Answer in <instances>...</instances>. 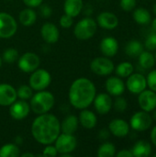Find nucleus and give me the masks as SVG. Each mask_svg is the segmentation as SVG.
I'll use <instances>...</instances> for the list:
<instances>
[{
    "label": "nucleus",
    "instance_id": "1",
    "mask_svg": "<svg viewBox=\"0 0 156 157\" xmlns=\"http://www.w3.org/2000/svg\"><path fill=\"white\" fill-rule=\"evenodd\" d=\"M61 133V123L58 118L50 113L38 115L31 125V134L40 144H53Z\"/></svg>",
    "mask_w": 156,
    "mask_h": 157
},
{
    "label": "nucleus",
    "instance_id": "2",
    "mask_svg": "<svg viewBox=\"0 0 156 157\" xmlns=\"http://www.w3.org/2000/svg\"><path fill=\"white\" fill-rule=\"evenodd\" d=\"M97 95L95 84L88 78L81 77L74 80L69 89L68 98L70 104L77 109H87L94 101Z\"/></svg>",
    "mask_w": 156,
    "mask_h": 157
},
{
    "label": "nucleus",
    "instance_id": "3",
    "mask_svg": "<svg viewBox=\"0 0 156 157\" xmlns=\"http://www.w3.org/2000/svg\"><path fill=\"white\" fill-rule=\"evenodd\" d=\"M54 96L45 90L38 91L30 98V109L37 115L48 113L54 106Z\"/></svg>",
    "mask_w": 156,
    "mask_h": 157
},
{
    "label": "nucleus",
    "instance_id": "4",
    "mask_svg": "<svg viewBox=\"0 0 156 157\" xmlns=\"http://www.w3.org/2000/svg\"><path fill=\"white\" fill-rule=\"evenodd\" d=\"M97 23L93 18L87 17L79 20L74 29V34L76 39L80 40H86L91 39L97 32Z\"/></svg>",
    "mask_w": 156,
    "mask_h": 157
},
{
    "label": "nucleus",
    "instance_id": "5",
    "mask_svg": "<svg viewBox=\"0 0 156 157\" xmlns=\"http://www.w3.org/2000/svg\"><path fill=\"white\" fill-rule=\"evenodd\" d=\"M51 82V74L45 69H36L29 76V84L32 90L41 91L45 90Z\"/></svg>",
    "mask_w": 156,
    "mask_h": 157
},
{
    "label": "nucleus",
    "instance_id": "6",
    "mask_svg": "<svg viewBox=\"0 0 156 157\" xmlns=\"http://www.w3.org/2000/svg\"><path fill=\"white\" fill-rule=\"evenodd\" d=\"M17 30L16 19L8 13L0 12V39H9Z\"/></svg>",
    "mask_w": 156,
    "mask_h": 157
},
{
    "label": "nucleus",
    "instance_id": "7",
    "mask_svg": "<svg viewBox=\"0 0 156 157\" xmlns=\"http://www.w3.org/2000/svg\"><path fill=\"white\" fill-rule=\"evenodd\" d=\"M54 146L56 147L58 154L64 155L71 154L75 150L77 141L74 134H67L63 132L58 135V137L54 141Z\"/></svg>",
    "mask_w": 156,
    "mask_h": 157
},
{
    "label": "nucleus",
    "instance_id": "8",
    "mask_svg": "<svg viewBox=\"0 0 156 157\" xmlns=\"http://www.w3.org/2000/svg\"><path fill=\"white\" fill-rule=\"evenodd\" d=\"M153 124V118L144 110L135 112L130 121V126L136 132H145L151 128Z\"/></svg>",
    "mask_w": 156,
    "mask_h": 157
},
{
    "label": "nucleus",
    "instance_id": "9",
    "mask_svg": "<svg viewBox=\"0 0 156 157\" xmlns=\"http://www.w3.org/2000/svg\"><path fill=\"white\" fill-rule=\"evenodd\" d=\"M91 71L100 76L109 75L113 73L115 66L108 57H97L90 63Z\"/></svg>",
    "mask_w": 156,
    "mask_h": 157
},
{
    "label": "nucleus",
    "instance_id": "10",
    "mask_svg": "<svg viewBox=\"0 0 156 157\" xmlns=\"http://www.w3.org/2000/svg\"><path fill=\"white\" fill-rule=\"evenodd\" d=\"M40 57L36 53L30 52H25L17 60L18 68L22 72L28 73V74L32 73L33 71L38 69L40 66Z\"/></svg>",
    "mask_w": 156,
    "mask_h": 157
},
{
    "label": "nucleus",
    "instance_id": "11",
    "mask_svg": "<svg viewBox=\"0 0 156 157\" xmlns=\"http://www.w3.org/2000/svg\"><path fill=\"white\" fill-rule=\"evenodd\" d=\"M127 82H126V87L127 89L135 95H139L141 92L146 89L147 87V81L146 77L140 73L136 74H131L127 77Z\"/></svg>",
    "mask_w": 156,
    "mask_h": 157
},
{
    "label": "nucleus",
    "instance_id": "12",
    "mask_svg": "<svg viewBox=\"0 0 156 157\" xmlns=\"http://www.w3.org/2000/svg\"><path fill=\"white\" fill-rule=\"evenodd\" d=\"M30 111V106L27 100H16L9 106V114L16 121L25 119Z\"/></svg>",
    "mask_w": 156,
    "mask_h": 157
},
{
    "label": "nucleus",
    "instance_id": "13",
    "mask_svg": "<svg viewBox=\"0 0 156 157\" xmlns=\"http://www.w3.org/2000/svg\"><path fill=\"white\" fill-rule=\"evenodd\" d=\"M138 104L142 110L152 112L156 108V92L151 89L143 90L139 94Z\"/></svg>",
    "mask_w": 156,
    "mask_h": 157
},
{
    "label": "nucleus",
    "instance_id": "14",
    "mask_svg": "<svg viewBox=\"0 0 156 157\" xmlns=\"http://www.w3.org/2000/svg\"><path fill=\"white\" fill-rule=\"evenodd\" d=\"M93 103L95 109L100 115L108 114L113 107L112 98L108 93H100L98 95H96Z\"/></svg>",
    "mask_w": 156,
    "mask_h": 157
},
{
    "label": "nucleus",
    "instance_id": "15",
    "mask_svg": "<svg viewBox=\"0 0 156 157\" xmlns=\"http://www.w3.org/2000/svg\"><path fill=\"white\" fill-rule=\"evenodd\" d=\"M40 35L45 42L49 44H53L59 40L60 31L56 25L51 22H46L42 25L40 29Z\"/></svg>",
    "mask_w": 156,
    "mask_h": 157
},
{
    "label": "nucleus",
    "instance_id": "16",
    "mask_svg": "<svg viewBox=\"0 0 156 157\" xmlns=\"http://www.w3.org/2000/svg\"><path fill=\"white\" fill-rule=\"evenodd\" d=\"M130 124L122 119H114L108 124V131L118 138H124L130 132Z\"/></svg>",
    "mask_w": 156,
    "mask_h": 157
},
{
    "label": "nucleus",
    "instance_id": "17",
    "mask_svg": "<svg viewBox=\"0 0 156 157\" xmlns=\"http://www.w3.org/2000/svg\"><path fill=\"white\" fill-rule=\"evenodd\" d=\"M17 98V90L9 84H0V106L7 107Z\"/></svg>",
    "mask_w": 156,
    "mask_h": 157
},
{
    "label": "nucleus",
    "instance_id": "18",
    "mask_svg": "<svg viewBox=\"0 0 156 157\" xmlns=\"http://www.w3.org/2000/svg\"><path fill=\"white\" fill-rule=\"evenodd\" d=\"M106 90L108 94L114 97L121 96L126 88L125 83L120 76H110L106 81Z\"/></svg>",
    "mask_w": 156,
    "mask_h": 157
},
{
    "label": "nucleus",
    "instance_id": "19",
    "mask_svg": "<svg viewBox=\"0 0 156 157\" xmlns=\"http://www.w3.org/2000/svg\"><path fill=\"white\" fill-rule=\"evenodd\" d=\"M97 23L102 29L111 30L119 26V18L114 13L104 11L97 16Z\"/></svg>",
    "mask_w": 156,
    "mask_h": 157
},
{
    "label": "nucleus",
    "instance_id": "20",
    "mask_svg": "<svg viewBox=\"0 0 156 157\" xmlns=\"http://www.w3.org/2000/svg\"><path fill=\"white\" fill-rule=\"evenodd\" d=\"M100 51L106 57H113L119 51V42L114 37H106L100 42Z\"/></svg>",
    "mask_w": 156,
    "mask_h": 157
},
{
    "label": "nucleus",
    "instance_id": "21",
    "mask_svg": "<svg viewBox=\"0 0 156 157\" xmlns=\"http://www.w3.org/2000/svg\"><path fill=\"white\" fill-rule=\"evenodd\" d=\"M78 121H79V124L83 128L87 130H91L95 128L97 123V118L96 114L93 111L88 110L86 109H82V111L79 114Z\"/></svg>",
    "mask_w": 156,
    "mask_h": 157
},
{
    "label": "nucleus",
    "instance_id": "22",
    "mask_svg": "<svg viewBox=\"0 0 156 157\" xmlns=\"http://www.w3.org/2000/svg\"><path fill=\"white\" fill-rule=\"evenodd\" d=\"M79 126L78 118L74 115H69L63 119L61 123V132L67 134H74Z\"/></svg>",
    "mask_w": 156,
    "mask_h": 157
},
{
    "label": "nucleus",
    "instance_id": "23",
    "mask_svg": "<svg viewBox=\"0 0 156 157\" xmlns=\"http://www.w3.org/2000/svg\"><path fill=\"white\" fill-rule=\"evenodd\" d=\"M131 151L134 157H148L152 154V146L147 141L141 140L135 143Z\"/></svg>",
    "mask_w": 156,
    "mask_h": 157
},
{
    "label": "nucleus",
    "instance_id": "24",
    "mask_svg": "<svg viewBox=\"0 0 156 157\" xmlns=\"http://www.w3.org/2000/svg\"><path fill=\"white\" fill-rule=\"evenodd\" d=\"M83 0H65L63 4L64 14L73 17H77L83 10Z\"/></svg>",
    "mask_w": 156,
    "mask_h": 157
},
{
    "label": "nucleus",
    "instance_id": "25",
    "mask_svg": "<svg viewBox=\"0 0 156 157\" xmlns=\"http://www.w3.org/2000/svg\"><path fill=\"white\" fill-rule=\"evenodd\" d=\"M132 17L134 21L140 25H148L152 21V16L150 11L144 7L134 8Z\"/></svg>",
    "mask_w": 156,
    "mask_h": 157
},
{
    "label": "nucleus",
    "instance_id": "26",
    "mask_svg": "<svg viewBox=\"0 0 156 157\" xmlns=\"http://www.w3.org/2000/svg\"><path fill=\"white\" fill-rule=\"evenodd\" d=\"M18 18H19L20 23L23 26L30 27L36 22L37 14L31 7H28V8H25L20 11V13L18 15Z\"/></svg>",
    "mask_w": 156,
    "mask_h": 157
},
{
    "label": "nucleus",
    "instance_id": "27",
    "mask_svg": "<svg viewBox=\"0 0 156 157\" xmlns=\"http://www.w3.org/2000/svg\"><path fill=\"white\" fill-rule=\"evenodd\" d=\"M143 51H144L143 44L137 40H130L125 46V52L130 57H133V58L138 57Z\"/></svg>",
    "mask_w": 156,
    "mask_h": 157
},
{
    "label": "nucleus",
    "instance_id": "28",
    "mask_svg": "<svg viewBox=\"0 0 156 157\" xmlns=\"http://www.w3.org/2000/svg\"><path fill=\"white\" fill-rule=\"evenodd\" d=\"M139 65L143 70L151 69L155 64V59L154 55L150 51H143L139 56Z\"/></svg>",
    "mask_w": 156,
    "mask_h": 157
},
{
    "label": "nucleus",
    "instance_id": "29",
    "mask_svg": "<svg viewBox=\"0 0 156 157\" xmlns=\"http://www.w3.org/2000/svg\"><path fill=\"white\" fill-rule=\"evenodd\" d=\"M20 150L17 144H7L0 148V157H18Z\"/></svg>",
    "mask_w": 156,
    "mask_h": 157
},
{
    "label": "nucleus",
    "instance_id": "30",
    "mask_svg": "<svg viewBox=\"0 0 156 157\" xmlns=\"http://www.w3.org/2000/svg\"><path fill=\"white\" fill-rule=\"evenodd\" d=\"M114 70L118 76H120V78H126L133 73L134 67L131 63L123 62V63H120V64H118Z\"/></svg>",
    "mask_w": 156,
    "mask_h": 157
},
{
    "label": "nucleus",
    "instance_id": "31",
    "mask_svg": "<svg viewBox=\"0 0 156 157\" xmlns=\"http://www.w3.org/2000/svg\"><path fill=\"white\" fill-rule=\"evenodd\" d=\"M116 155V147L111 143L102 144L97 150L98 157H113Z\"/></svg>",
    "mask_w": 156,
    "mask_h": 157
},
{
    "label": "nucleus",
    "instance_id": "32",
    "mask_svg": "<svg viewBox=\"0 0 156 157\" xmlns=\"http://www.w3.org/2000/svg\"><path fill=\"white\" fill-rule=\"evenodd\" d=\"M18 58V52L14 48L6 49L2 55V60L6 63H13Z\"/></svg>",
    "mask_w": 156,
    "mask_h": 157
},
{
    "label": "nucleus",
    "instance_id": "33",
    "mask_svg": "<svg viewBox=\"0 0 156 157\" xmlns=\"http://www.w3.org/2000/svg\"><path fill=\"white\" fill-rule=\"evenodd\" d=\"M17 96L19 99L22 100H29L31 98V97L33 96L32 93V88L28 86V85H23L20 86L17 90Z\"/></svg>",
    "mask_w": 156,
    "mask_h": 157
},
{
    "label": "nucleus",
    "instance_id": "34",
    "mask_svg": "<svg viewBox=\"0 0 156 157\" xmlns=\"http://www.w3.org/2000/svg\"><path fill=\"white\" fill-rule=\"evenodd\" d=\"M144 46L147 49V51L153 52V51H156V32L153 30V32H151L144 42Z\"/></svg>",
    "mask_w": 156,
    "mask_h": 157
},
{
    "label": "nucleus",
    "instance_id": "35",
    "mask_svg": "<svg viewBox=\"0 0 156 157\" xmlns=\"http://www.w3.org/2000/svg\"><path fill=\"white\" fill-rule=\"evenodd\" d=\"M113 107L115 108V109H116L117 111H119V112H123V111H125V110L127 109V108H128V102H127V100H126L124 98L119 96V97H117V98L115 99V101H114V103H113Z\"/></svg>",
    "mask_w": 156,
    "mask_h": 157
},
{
    "label": "nucleus",
    "instance_id": "36",
    "mask_svg": "<svg viewBox=\"0 0 156 157\" xmlns=\"http://www.w3.org/2000/svg\"><path fill=\"white\" fill-rule=\"evenodd\" d=\"M136 0H120V2L121 9L124 10L125 12H131L134 10V8L136 7Z\"/></svg>",
    "mask_w": 156,
    "mask_h": 157
},
{
    "label": "nucleus",
    "instance_id": "37",
    "mask_svg": "<svg viewBox=\"0 0 156 157\" xmlns=\"http://www.w3.org/2000/svg\"><path fill=\"white\" fill-rule=\"evenodd\" d=\"M146 81H147V86H149L151 90L156 92V69L152 70L148 74L146 77Z\"/></svg>",
    "mask_w": 156,
    "mask_h": 157
},
{
    "label": "nucleus",
    "instance_id": "38",
    "mask_svg": "<svg viewBox=\"0 0 156 157\" xmlns=\"http://www.w3.org/2000/svg\"><path fill=\"white\" fill-rule=\"evenodd\" d=\"M59 23H60V26L63 29H69L72 27L73 23H74V17L67 15V14H64L61 17L60 20H59Z\"/></svg>",
    "mask_w": 156,
    "mask_h": 157
},
{
    "label": "nucleus",
    "instance_id": "39",
    "mask_svg": "<svg viewBox=\"0 0 156 157\" xmlns=\"http://www.w3.org/2000/svg\"><path fill=\"white\" fill-rule=\"evenodd\" d=\"M41 155H42V156L45 157H55L58 155V152H57L56 147L54 145H52V144H51L45 145Z\"/></svg>",
    "mask_w": 156,
    "mask_h": 157
},
{
    "label": "nucleus",
    "instance_id": "40",
    "mask_svg": "<svg viewBox=\"0 0 156 157\" xmlns=\"http://www.w3.org/2000/svg\"><path fill=\"white\" fill-rule=\"evenodd\" d=\"M40 15L43 17H50L51 16V13H52V9L48 6V5H40Z\"/></svg>",
    "mask_w": 156,
    "mask_h": 157
},
{
    "label": "nucleus",
    "instance_id": "41",
    "mask_svg": "<svg viewBox=\"0 0 156 157\" xmlns=\"http://www.w3.org/2000/svg\"><path fill=\"white\" fill-rule=\"evenodd\" d=\"M23 3L27 6L31 7V8H34V7L40 6L43 3V0H23Z\"/></svg>",
    "mask_w": 156,
    "mask_h": 157
},
{
    "label": "nucleus",
    "instance_id": "42",
    "mask_svg": "<svg viewBox=\"0 0 156 157\" xmlns=\"http://www.w3.org/2000/svg\"><path fill=\"white\" fill-rule=\"evenodd\" d=\"M115 155L117 157H133V155H132L131 151L127 150V149H124V150L120 151V152L117 153Z\"/></svg>",
    "mask_w": 156,
    "mask_h": 157
},
{
    "label": "nucleus",
    "instance_id": "43",
    "mask_svg": "<svg viewBox=\"0 0 156 157\" xmlns=\"http://www.w3.org/2000/svg\"><path fill=\"white\" fill-rule=\"evenodd\" d=\"M109 135H110V132L108 131V130H106V129L101 130L99 132V133H98V137L101 140H107L109 137Z\"/></svg>",
    "mask_w": 156,
    "mask_h": 157
},
{
    "label": "nucleus",
    "instance_id": "44",
    "mask_svg": "<svg viewBox=\"0 0 156 157\" xmlns=\"http://www.w3.org/2000/svg\"><path fill=\"white\" fill-rule=\"evenodd\" d=\"M151 141L153 144L156 147V126H154L151 132Z\"/></svg>",
    "mask_w": 156,
    "mask_h": 157
},
{
    "label": "nucleus",
    "instance_id": "45",
    "mask_svg": "<svg viewBox=\"0 0 156 157\" xmlns=\"http://www.w3.org/2000/svg\"><path fill=\"white\" fill-rule=\"evenodd\" d=\"M151 22H152V29L156 32V17H154Z\"/></svg>",
    "mask_w": 156,
    "mask_h": 157
},
{
    "label": "nucleus",
    "instance_id": "46",
    "mask_svg": "<svg viewBox=\"0 0 156 157\" xmlns=\"http://www.w3.org/2000/svg\"><path fill=\"white\" fill-rule=\"evenodd\" d=\"M21 156L22 157H34L36 156L35 155H33V154H30V153H26V154H23V155H21Z\"/></svg>",
    "mask_w": 156,
    "mask_h": 157
},
{
    "label": "nucleus",
    "instance_id": "47",
    "mask_svg": "<svg viewBox=\"0 0 156 157\" xmlns=\"http://www.w3.org/2000/svg\"><path fill=\"white\" fill-rule=\"evenodd\" d=\"M153 111H154V113H153V120H154L156 121V108Z\"/></svg>",
    "mask_w": 156,
    "mask_h": 157
},
{
    "label": "nucleus",
    "instance_id": "48",
    "mask_svg": "<svg viewBox=\"0 0 156 157\" xmlns=\"http://www.w3.org/2000/svg\"><path fill=\"white\" fill-rule=\"evenodd\" d=\"M153 10H154V13L156 15V3L154 4V8H153Z\"/></svg>",
    "mask_w": 156,
    "mask_h": 157
},
{
    "label": "nucleus",
    "instance_id": "49",
    "mask_svg": "<svg viewBox=\"0 0 156 157\" xmlns=\"http://www.w3.org/2000/svg\"><path fill=\"white\" fill-rule=\"evenodd\" d=\"M2 63H3V60H2V57L0 56V68H1V66H2Z\"/></svg>",
    "mask_w": 156,
    "mask_h": 157
},
{
    "label": "nucleus",
    "instance_id": "50",
    "mask_svg": "<svg viewBox=\"0 0 156 157\" xmlns=\"http://www.w3.org/2000/svg\"><path fill=\"white\" fill-rule=\"evenodd\" d=\"M154 59H155V63H156V52H155V54H154Z\"/></svg>",
    "mask_w": 156,
    "mask_h": 157
},
{
    "label": "nucleus",
    "instance_id": "51",
    "mask_svg": "<svg viewBox=\"0 0 156 157\" xmlns=\"http://www.w3.org/2000/svg\"><path fill=\"white\" fill-rule=\"evenodd\" d=\"M154 157H156V154H154Z\"/></svg>",
    "mask_w": 156,
    "mask_h": 157
}]
</instances>
